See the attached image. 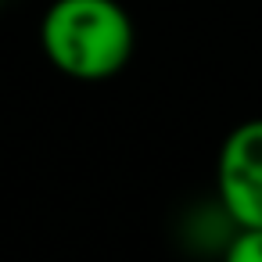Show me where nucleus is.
<instances>
[{
    "label": "nucleus",
    "mask_w": 262,
    "mask_h": 262,
    "mask_svg": "<svg viewBox=\"0 0 262 262\" xmlns=\"http://www.w3.org/2000/svg\"><path fill=\"white\" fill-rule=\"evenodd\" d=\"M215 205L237 230H262V119L237 122L215 155Z\"/></svg>",
    "instance_id": "f03ea898"
},
{
    "label": "nucleus",
    "mask_w": 262,
    "mask_h": 262,
    "mask_svg": "<svg viewBox=\"0 0 262 262\" xmlns=\"http://www.w3.org/2000/svg\"><path fill=\"white\" fill-rule=\"evenodd\" d=\"M223 262H262V230H233L223 248Z\"/></svg>",
    "instance_id": "7ed1b4c3"
},
{
    "label": "nucleus",
    "mask_w": 262,
    "mask_h": 262,
    "mask_svg": "<svg viewBox=\"0 0 262 262\" xmlns=\"http://www.w3.org/2000/svg\"><path fill=\"white\" fill-rule=\"evenodd\" d=\"M43 58L76 83L115 79L137 47L122 0H51L40 18Z\"/></svg>",
    "instance_id": "f257e3e1"
},
{
    "label": "nucleus",
    "mask_w": 262,
    "mask_h": 262,
    "mask_svg": "<svg viewBox=\"0 0 262 262\" xmlns=\"http://www.w3.org/2000/svg\"><path fill=\"white\" fill-rule=\"evenodd\" d=\"M0 4H4V0H0Z\"/></svg>",
    "instance_id": "20e7f679"
}]
</instances>
